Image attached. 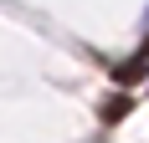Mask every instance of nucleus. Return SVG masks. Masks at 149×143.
<instances>
[{"label": "nucleus", "instance_id": "nucleus-1", "mask_svg": "<svg viewBox=\"0 0 149 143\" xmlns=\"http://www.w3.org/2000/svg\"><path fill=\"white\" fill-rule=\"evenodd\" d=\"M129 107H134V97L113 92V97H103V102H98V118H103V123H118V118H129Z\"/></svg>", "mask_w": 149, "mask_h": 143}]
</instances>
